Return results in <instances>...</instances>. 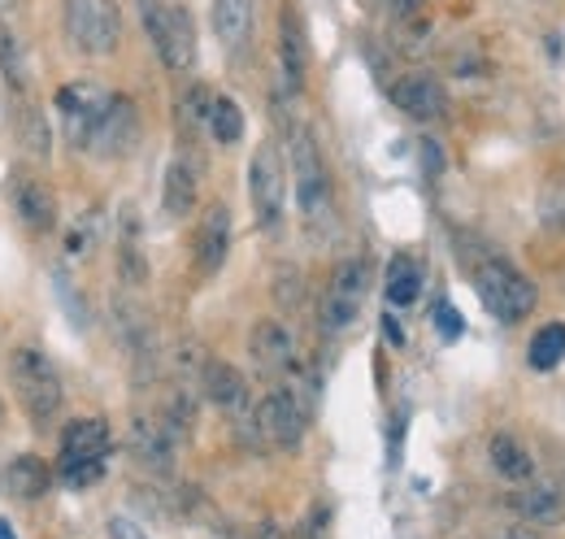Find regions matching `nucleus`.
I'll use <instances>...</instances> for the list:
<instances>
[{
    "label": "nucleus",
    "instance_id": "obj_1",
    "mask_svg": "<svg viewBox=\"0 0 565 539\" xmlns=\"http://www.w3.org/2000/svg\"><path fill=\"white\" fill-rule=\"evenodd\" d=\"M9 379H13V392L26 409V418L35 426H49L57 413H62V379L53 370V361L35 348V344H18L13 357H9Z\"/></svg>",
    "mask_w": 565,
    "mask_h": 539
},
{
    "label": "nucleus",
    "instance_id": "obj_2",
    "mask_svg": "<svg viewBox=\"0 0 565 539\" xmlns=\"http://www.w3.org/2000/svg\"><path fill=\"white\" fill-rule=\"evenodd\" d=\"M148 44L157 49L161 66L174 74H188L196 66V27L188 18V9L170 4V0H136Z\"/></svg>",
    "mask_w": 565,
    "mask_h": 539
},
{
    "label": "nucleus",
    "instance_id": "obj_3",
    "mask_svg": "<svg viewBox=\"0 0 565 539\" xmlns=\"http://www.w3.org/2000/svg\"><path fill=\"white\" fill-rule=\"evenodd\" d=\"M475 292H479L483 309L492 314L495 323H522L540 300L535 283L518 266L500 262V257H488V262L475 266Z\"/></svg>",
    "mask_w": 565,
    "mask_h": 539
},
{
    "label": "nucleus",
    "instance_id": "obj_4",
    "mask_svg": "<svg viewBox=\"0 0 565 539\" xmlns=\"http://www.w3.org/2000/svg\"><path fill=\"white\" fill-rule=\"evenodd\" d=\"M291 179H296V204L305 226H322L331 218V175L318 152V139L305 127L291 135Z\"/></svg>",
    "mask_w": 565,
    "mask_h": 539
},
{
    "label": "nucleus",
    "instance_id": "obj_5",
    "mask_svg": "<svg viewBox=\"0 0 565 539\" xmlns=\"http://www.w3.org/2000/svg\"><path fill=\"white\" fill-rule=\"evenodd\" d=\"M66 35L78 53L87 57H109L122 44V13L114 0H66L62 9Z\"/></svg>",
    "mask_w": 565,
    "mask_h": 539
},
{
    "label": "nucleus",
    "instance_id": "obj_6",
    "mask_svg": "<svg viewBox=\"0 0 565 539\" xmlns=\"http://www.w3.org/2000/svg\"><path fill=\"white\" fill-rule=\"evenodd\" d=\"M248 197H253V218L262 231H275L282 222V197H287V175L275 144H262L248 161Z\"/></svg>",
    "mask_w": 565,
    "mask_h": 539
},
{
    "label": "nucleus",
    "instance_id": "obj_7",
    "mask_svg": "<svg viewBox=\"0 0 565 539\" xmlns=\"http://www.w3.org/2000/svg\"><path fill=\"white\" fill-rule=\"evenodd\" d=\"M253 413H257V435H262V444L282 448V453L300 448L309 418H305V404L296 401V392H291V388H275V392H266Z\"/></svg>",
    "mask_w": 565,
    "mask_h": 539
},
{
    "label": "nucleus",
    "instance_id": "obj_8",
    "mask_svg": "<svg viewBox=\"0 0 565 539\" xmlns=\"http://www.w3.org/2000/svg\"><path fill=\"white\" fill-rule=\"evenodd\" d=\"M136 144H140V114H136V105L127 96H109L100 123L87 135V152L114 161V157H127Z\"/></svg>",
    "mask_w": 565,
    "mask_h": 539
},
{
    "label": "nucleus",
    "instance_id": "obj_9",
    "mask_svg": "<svg viewBox=\"0 0 565 539\" xmlns=\"http://www.w3.org/2000/svg\"><path fill=\"white\" fill-rule=\"evenodd\" d=\"M392 105H396L405 118H414V123H435V118H444V109H448V92H444V83L430 78V74H405V78L392 83Z\"/></svg>",
    "mask_w": 565,
    "mask_h": 539
},
{
    "label": "nucleus",
    "instance_id": "obj_10",
    "mask_svg": "<svg viewBox=\"0 0 565 539\" xmlns=\"http://www.w3.org/2000/svg\"><path fill=\"white\" fill-rule=\"evenodd\" d=\"M226 253H231V209L222 201H213L196 226V244H192V257L201 278H213L217 270L226 266Z\"/></svg>",
    "mask_w": 565,
    "mask_h": 539
},
{
    "label": "nucleus",
    "instance_id": "obj_11",
    "mask_svg": "<svg viewBox=\"0 0 565 539\" xmlns=\"http://www.w3.org/2000/svg\"><path fill=\"white\" fill-rule=\"evenodd\" d=\"M201 388H205L210 404H217L222 413H231L239 426H244V422H253V409H248V383H244V374H239L231 361H205V370H201Z\"/></svg>",
    "mask_w": 565,
    "mask_h": 539
},
{
    "label": "nucleus",
    "instance_id": "obj_12",
    "mask_svg": "<svg viewBox=\"0 0 565 539\" xmlns=\"http://www.w3.org/2000/svg\"><path fill=\"white\" fill-rule=\"evenodd\" d=\"M127 448H131V457L140 462L143 471H152V474L174 471V435L166 431L161 418H131Z\"/></svg>",
    "mask_w": 565,
    "mask_h": 539
},
{
    "label": "nucleus",
    "instance_id": "obj_13",
    "mask_svg": "<svg viewBox=\"0 0 565 539\" xmlns=\"http://www.w3.org/2000/svg\"><path fill=\"white\" fill-rule=\"evenodd\" d=\"M248 352H253V361H257L270 379H282V374L296 370V339H291V331H287L282 323H275V318H262V323L253 327Z\"/></svg>",
    "mask_w": 565,
    "mask_h": 539
},
{
    "label": "nucleus",
    "instance_id": "obj_14",
    "mask_svg": "<svg viewBox=\"0 0 565 539\" xmlns=\"http://www.w3.org/2000/svg\"><path fill=\"white\" fill-rule=\"evenodd\" d=\"M105 105H109V92H100L96 83H66V87L57 92V109L66 114V123H71V135L78 148H87V135H92V127L100 123Z\"/></svg>",
    "mask_w": 565,
    "mask_h": 539
},
{
    "label": "nucleus",
    "instance_id": "obj_15",
    "mask_svg": "<svg viewBox=\"0 0 565 539\" xmlns=\"http://www.w3.org/2000/svg\"><path fill=\"white\" fill-rule=\"evenodd\" d=\"M13 213L35 235H49L57 226V201H53V192L40 179H31V175H18L13 179Z\"/></svg>",
    "mask_w": 565,
    "mask_h": 539
},
{
    "label": "nucleus",
    "instance_id": "obj_16",
    "mask_svg": "<svg viewBox=\"0 0 565 539\" xmlns=\"http://www.w3.org/2000/svg\"><path fill=\"white\" fill-rule=\"evenodd\" d=\"M196 201H201V175H196V166L188 157H174L166 166V179H161V209H166V218L183 222L196 209Z\"/></svg>",
    "mask_w": 565,
    "mask_h": 539
},
{
    "label": "nucleus",
    "instance_id": "obj_17",
    "mask_svg": "<svg viewBox=\"0 0 565 539\" xmlns=\"http://www.w3.org/2000/svg\"><path fill=\"white\" fill-rule=\"evenodd\" d=\"M509 505L522 522H535V527H562L565 522V487L557 483H531V487L513 492Z\"/></svg>",
    "mask_w": 565,
    "mask_h": 539
},
{
    "label": "nucleus",
    "instance_id": "obj_18",
    "mask_svg": "<svg viewBox=\"0 0 565 539\" xmlns=\"http://www.w3.org/2000/svg\"><path fill=\"white\" fill-rule=\"evenodd\" d=\"M279 66L287 92H300L305 87V70H309V44H305L300 13L291 4H282L279 13Z\"/></svg>",
    "mask_w": 565,
    "mask_h": 539
},
{
    "label": "nucleus",
    "instance_id": "obj_19",
    "mask_svg": "<svg viewBox=\"0 0 565 539\" xmlns=\"http://www.w3.org/2000/svg\"><path fill=\"white\" fill-rule=\"evenodd\" d=\"M213 35L231 57L244 53L253 35V0H213Z\"/></svg>",
    "mask_w": 565,
    "mask_h": 539
},
{
    "label": "nucleus",
    "instance_id": "obj_20",
    "mask_svg": "<svg viewBox=\"0 0 565 539\" xmlns=\"http://www.w3.org/2000/svg\"><path fill=\"white\" fill-rule=\"evenodd\" d=\"M109 422L105 418H74L62 431V457H83V462H105L109 457Z\"/></svg>",
    "mask_w": 565,
    "mask_h": 539
},
{
    "label": "nucleus",
    "instance_id": "obj_21",
    "mask_svg": "<svg viewBox=\"0 0 565 539\" xmlns=\"http://www.w3.org/2000/svg\"><path fill=\"white\" fill-rule=\"evenodd\" d=\"M118 278H122L127 287H143V283H148V253H143L140 218L131 213V204H127L122 231H118Z\"/></svg>",
    "mask_w": 565,
    "mask_h": 539
},
{
    "label": "nucleus",
    "instance_id": "obj_22",
    "mask_svg": "<svg viewBox=\"0 0 565 539\" xmlns=\"http://www.w3.org/2000/svg\"><path fill=\"white\" fill-rule=\"evenodd\" d=\"M488 457H492V471L500 474L504 483H531V478H535V462H531V453H526V448H522V440H518V435H509V431L492 435Z\"/></svg>",
    "mask_w": 565,
    "mask_h": 539
},
{
    "label": "nucleus",
    "instance_id": "obj_23",
    "mask_svg": "<svg viewBox=\"0 0 565 539\" xmlns=\"http://www.w3.org/2000/svg\"><path fill=\"white\" fill-rule=\"evenodd\" d=\"M49 483H53V474H49V466H44L35 453L13 457L9 471H4V487H9L18 500H40V496L49 492Z\"/></svg>",
    "mask_w": 565,
    "mask_h": 539
},
{
    "label": "nucleus",
    "instance_id": "obj_24",
    "mask_svg": "<svg viewBox=\"0 0 565 539\" xmlns=\"http://www.w3.org/2000/svg\"><path fill=\"white\" fill-rule=\"evenodd\" d=\"M418 296H423V266L409 253H396L387 266V300L396 309H409Z\"/></svg>",
    "mask_w": 565,
    "mask_h": 539
},
{
    "label": "nucleus",
    "instance_id": "obj_25",
    "mask_svg": "<svg viewBox=\"0 0 565 539\" xmlns=\"http://www.w3.org/2000/svg\"><path fill=\"white\" fill-rule=\"evenodd\" d=\"M526 361H531V370H540V374L557 370V366L565 361V323H548V327H540L535 339H531Z\"/></svg>",
    "mask_w": 565,
    "mask_h": 539
},
{
    "label": "nucleus",
    "instance_id": "obj_26",
    "mask_svg": "<svg viewBox=\"0 0 565 539\" xmlns=\"http://www.w3.org/2000/svg\"><path fill=\"white\" fill-rule=\"evenodd\" d=\"M18 139H22V148L35 157V161H49V152H53V131H49V118L35 109V105H22V114H18Z\"/></svg>",
    "mask_w": 565,
    "mask_h": 539
},
{
    "label": "nucleus",
    "instance_id": "obj_27",
    "mask_svg": "<svg viewBox=\"0 0 565 539\" xmlns=\"http://www.w3.org/2000/svg\"><path fill=\"white\" fill-rule=\"evenodd\" d=\"M210 131L217 144H239L244 139V109L235 96H213V109H210Z\"/></svg>",
    "mask_w": 565,
    "mask_h": 539
},
{
    "label": "nucleus",
    "instance_id": "obj_28",
    "mask_svg": "<svg viewBox=\"0 0 565 539\" xmlns=\"http://www.w3.org/2000/svg\"><path fill=\"white\" fill-rule=\"evenodd\" d=\"M356 314H361V300H349V296H340V292H331L327 287V296H322V336H340V331H349L356 323Z\"/></svg>",
    "mask_w": 565,
    "mask_h": 539
},
{
    "label": "nucleus",
    "instance_id": "obj_29",
    "mask_svg": "<svg viewBox=\"0 0 565 539\" xmlns=\"http://www.w3.org/2000/svg\"><path fill=\"white\" fill-rule=\"evenodd\" d=\"M331 292H340L349 300H365V292H370V266H365V257H344L335 266V274H331Z\"/></svg>",
    "mask_w": 565,
    "mask_h": 539
},
{
    "label": "nucleus",
    "instance_id": "obj_30",
    "mask_svg": "<svg viewBox=\"0 0 565 539\" xmlns=\"http://www.w3.org/2000/svg\"><path fill=\"white\" fill-rule=\"evenodd\" d=\"M161 422H166V431H170L174 440L192 435V426H196V401L188 397V388H174V392H170V401H166V413H161Z\"/></svg>",
    "mask_w": 565,
    "mask_h": 539
},
{
    "label": "nucleus",
    "instance_id": "obj_31",
    "mask_svg": "<svg viewBox=\"0 0 565 539\" xmlns=\"http://www.w3.org/2000/svg\"><path fill=\"white\" fill-rule=\"evenodd\" d=\"M392 31H396V44H401L405 53H423L426 44H430V18H426V13L405 18V22H392Z\"/></svg>",
    "mask_w": 565,
    "mask_h": 539
},
{
    "label": "nucleus",
    "instance_id": "obj_32",
    "mask_svg": "<svg viewBox=\"0 0 565 539\" xmlns=\"http://www.w3.org/2000/svg\"><path fill=\"white\" fill-rule=\"evenodd\" d=\"M100 474H105V462H83V457H62V478H66V487H74V492L92 487V483H96Z\"/></svg>",
    "mask_w": 565,
    "mask_h": 539
},
{
    "label": "nucleus",
    "instance_id": "obj_33",
    "mask_svg": "<svg viewBox=\"0 0 565 539\" xmlns=\"http://www.w3.org/2000/svg\"><path fill=\"white\" fill-rule=\"evenodd\" d=\"M0 70H4V78L13 83V87H22L26 78H22V53H18V40H13V31L0 22Z\"/></svg>",
    "mask_w": 565,
    "mask_h": 539
},
{
    "label": "nucleus",
    "instance_id": "obj_34",
    "mask_svg": "<svg viewBox=\"0 0 565 539\" xmlns=\"http://www.w3.org/2000/svg\"><path fill=\"white\" fill-rule=\"evenodd\" d=\"M210 109H213V92L205 83H192L188 96H183V118L188 123H210Z\"/></svg>",
    "mask_w": 565,
    "mask_h": 539
},
{
    "label": "nucleus",
    "instance_id": "obj_35",
    "mask_svg": "<svg viewBox=\"0 0 565 539\" xmlns=\"http://www.w3.org/2000/svg\"><path fill=\"white\" fill-rule=\"evenodd\" d=\"M392 22H405V18H418L423 13V0H374Z\"/></svg>",
    "mask_w": 565,
    "mask_h": 539
},
{
    "label": "nucleus",
    "instance_id": "obj_36",
    "mask_svg": "<svg viewBox=\"0 0 565 539\" xmlns=\"http://www.w3.org/2000/svg\"><path fill=\"white\" fill-rule=\"evenodd\" d=\"M435 327H439V336H444V339L461 336V318H457V309L439 300V305H435Z\"/></svg>",
    "mask_w": 565,
    "mask_h": 539
},
{
    "label": "nucleus",
    "instance_id": "obj_37",
    "mask_svg": "<svg viewBox=\"0 0 565 539\" xmlns=\"http://www.w3.org/2000/svg\"><path fill=\"white\" fill-rule=\"evenodd\" d=\"M300 300V274L296 270H279V305H296Z\"/></svg>",
    "mask_w": 565,
    "mask_h": 539
},
{
    "label": "nucleus",
    "instance_id": "obj_38",
    "mask_svg": "<svg viewBox=\"0 0 565 539\" xmlns=\"http://www.w3.org/2000/svg\"><path fill=\"white\" fill-rule=\"evenodd\" d=\"M109 539H148V536H143L131 518H118V514H114V518H109Z\"/></svg>",
    "mask_w": 565,
    "mask_h": 539
},
{
    "label": "nucleus",
    "instance_id": "obj_39",
    "mask_svg": "<svg viewBox=\"0 0 565 539\" xmlns=\"http://www.w3.org/2000/svg\"><path fill=\"white\" fill-rule=\"evenodd\" d=\"M423 157H426V175H430V179H435V175H439V170H444V161H439V148H435V144H430V139H426V144H423Z\"/></svg>",
    "mask_w": 565,
    "mask_h": 539
},
{
    "label": "nucleus",
    "instance_id": "obj_40",
    "mask_svg": "<svg viewBox=\"0 0 565 539\" xmlns=\"http://www.w3.org/2000/svg\"><path fill=\"white\" fill-rule=\"evenodd\" d=\"M253 539H282V531L275 527V522H262V527L253 531Z\"/></svg>",
    "mask_w": 565,
    "mask_h": 539
},
{
    "label": "nucleus",
    "instance_id": "obj_41",
    "mask_svg": "<svg viewBox=\"0 0 565 539\" xmlns=\"http://www.w3.org/2000/svg\"><path fill=\"white\" fill-rule=\"evenodd\" d=\"M500 539H540V536L526 531V527H509V531H500Z\"/></svg>",
    "mask_w": 565,
    "mask_h": 539
},
{
    "label": "nucleus",
    "instance_id": "obj_42",
    "mask_svg": "<svg viewBox=\"0 0 565 539\" xmlns=\"http://www.w3.org/2000/svg\"><path fill=\"white\" fill-rule=\"evenodd\" d=\"M383 331H387V339H392V344H405V336H401V327H396L392 318H383Z\"/></svg>",
    "mask_w": 565,
    "mask_h": 539
},
{
    "label": "nucleus",
    "instance_id": "obj_43",
    "mask_svg": "<svg viewBox=\"0 0 565 539\" xmlns=\"http://www.w3.org/2000/svg\"><path fill=\"white\" fill-rule=\"evenodd\" d=\"M0 539H18V536H13V527H9L4 518H0Z\"/></svg>",
    "mask_w": 565,
    "mask_h": 539
},
{
    "label": "nucleus",
    "instance_id": "obj_44",
    "mask_svg": "<svg viewBox=\"0 0 565 539\" xmlns=\"http://www.w3.org/2000/svg\"><path fill=\"white\" fill-rule=\"evenodd\" d=\"M0 422H4V404H0Z\"/></svg>",
    "mask_w": 565,
    "mask_h": 539
}]
</instances>
